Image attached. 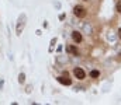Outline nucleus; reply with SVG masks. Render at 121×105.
<instances>
[{
    "label": "nucleus",
    "instance_id": "nucleus-7",
    "mask_svg": "<svg viewBox=\"0 0 121 105\" xmlns=\"http://www.w3.org/2000/svg\"><path fill=\"white\" fill-rule=\"evenodd\" d=\"M68 51L69 52H72V53H76L78 51H76V48H73V46H68Z\"/></svg>",
    "mask_w": 121,
    "mask_h": 105
},
{
    "label": "nucleus",
    "instance_id": "nucleus-9",
    "mask_svg": "<svg viewBox=\"0 0 121 105\" xmlns=\"http://www.w3.org/2000/svg\"><path fill=\"white\" fill-rule=\"evenodd\" d=\"M118 36H120V39H121V28H120V31H118Z\"/></svg>",
    "mask_w": 121,
    "mask_h": 105
},
{
    "label": "nucleus",
    "instance_id": "nucleus-3",
    "mask_svg": "<svg viewBox=\"0 0 121 105\" xmlns=\"http://www.w3.org/2000/svg\"><path fill=\"white\" fill-rule=\"evenodd\" d=\"M72 38H73V41H75L76 43H80V42H82V39H83V38H82V34H80V32H78V31H75V32L72 34Z\"/></svg>",
    "mask_w": 121,
    "mask_h": 105
},
{
    "label": "nucleus",
    "instance_id": "nucleus-8",
    "mask_svg": "<svg viewBox=\"0 0 121 105\" xmlns=\"http://www.w3.org/2000/svg\"><path fill=\"white\" fill-rule=\"evenodd\" d=\"M117 11H118V13H121V1H118V3H117Z\"/></svg>",
    "mask_w": 121,
    "mask_h": 105
},
{
    "label": "nucleus",
    "instance_id": "nucleus-4",
    "mask_svg": "<svg viewBox=\"0 0 121 105\" xmlns=\"http://www.w3.org/2000/svg\"><path fill=\"white\" fill-rule=\"evenodd\" d=\"M58 81H59L60 84H65V86H70L72 84V81L68 77H58Z\"/></svg>",
    "mask_w": 121,
    "mask_h": 105
},
{
    "label": "nucleus",
    "instance_id": "nucleus-1",
    "mask_svg": "<svg viewBox=\"0 0 121 105\" xmlns=\"http://www.w3.org/2000/svg\"><path fill=\"white\" fill-rule=\"evenodd\" d=\"M73 14H75L76 17H79V18H83V17L86 16V10H85L82 6H76V7L73 8Z\"/></svg>",
    "mask_w": 121,
    "mask_h": 105
},
{
    "label": "nucleus",
    "instance_id": "nucleus-2",
    "mask_svg": "<svg viewBox=\"0 0 121 105\" xmlns=\"http://www.w3.org/2000/svg\"><path fill=\"white\" fill-rule=\"evenodd\" d=\"M73 73H75V77L79 78V80H83L86 77V71L82 69V67H76V69L73 70Z\"/></svg>",
    "mask_w": 121,
    "mask_h": 105
},
{
    "label": "nucleus",
    "instance_id": "nucleus-6",
    "mask_svg": "<svg viewBox=\"0 0 121 105\" xmlns=\"http://www.w3.org/2000/svg\"><path fill=\"white\" fill-rule=\"evenodd\" d=\"M24 80H26V76L21 73V74L18 76V81H20V83H24Z\"/></svg>",
    "mask_w": 121,
    "mask_h": 105
},
{
    "label": "nucleus",
    "instance_id": "nucleus-5",
    "mask_svg": "<svg viewBox=\"0 0 121 105\" xmlns=\"http://www.w3.org/2000/svg\"><path fill=\"white\" fill-rule=\"evenodd\" d=\"M99 76H100V71H99V70H91L90 71V77L91 78H97Z\"/></svg>",
    "mask_w": 121,
    "mask_h": 105
}]
</instances>
